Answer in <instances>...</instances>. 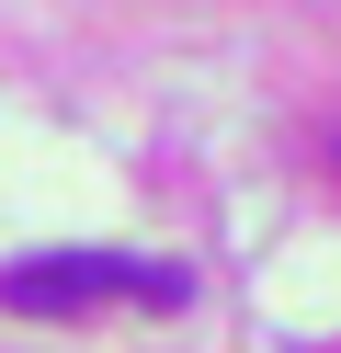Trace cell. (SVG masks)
I'll return each mask as SVG.
<instances>
[{"label": "cell", "mask_w": 341, "mask_h": 353, "mask_svg": "<svg viewBox=\"0 0 341 353\" xmlns=\"http://www.w3.org/2000/svg\"><path fill=\"white\" fill-rule=\"evenodd\" d=\"M0 296L57 319V307H114V296H148V307H182V262H114V251H34V262H0Z\"/></svg>", "instance_id": "1"}]
</instances>
